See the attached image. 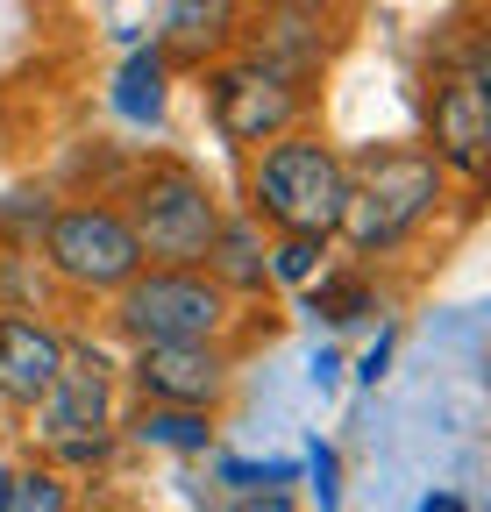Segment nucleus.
Segmentation results:
<instances>
[{"label":"nucleus","instance_id":"obj_11","mask_svg":"<svg viewBox=\"0 0 491 512\" xmlns=\"http://www.w3.org/2000/svg\"><path fill=\"white\" fill-rule=\"evenodd\" d=\"M235 50L271 64V72H285L292 86H306L328 64L335 36H328V15H271V8H257V22H242Z\"/></svg>","mask_w":491,"mask_h":512},{"label":"nucleus","instance_id":"obj_9","mask_svg":"<svg viewBox=\"0 0 491 512\" xmlns=\"http://www.w3.org/2000/svg\"><path fill=\"white\" fill-rule=\"evenodd\" d=\"M121 384H129L143 406L214 413L228 399V384H235V356H228V342H157V349H129Z\"/></svg>","mask_w":491,"mask_h":512},{"label":"nucleus","instance_id":"obj_8","mask_svg":"<svg viewBox=\"0 0 491 512\" xmlns=\"http://www.w3.org/2000/svg\"><path fill=\"white\" fill-rule=\"evenodd\" d=\"M114 392H121V363L100 342H72L65 335V363H57V384L29 406L36 413V441H79V434H114Z\"/></svg>","mask_w":491,"mask_h":512},{"label":"nucleus","instance_id":"obj_12","mask_svg":"<svg viewBox=\"0 0 491 512\" xmlns=\"http://www.w3.org/2000/svg\"><path fill=\"white\" fill-rule=\"evenodd\" d=\"M235 36H242V0H171L157 57L186 64V72H207V64H221L235 50Z\"/></svg>","mask_w":491,"mask_h":512},{"label":"nucleus","instance_id":"obj_16","mask_svg":"<svg viewBox=\"0 0 491 512\" xmlns=\"http://www.w3.org/2000/svg\"><path fill=\"white\" fill-rule=\"evenodd\" d=\"M164 79H171V64L157 50H136L129 64H121V79H114V107L129 121H157L164 114Z\"/></svg>","mask_w":491,"mask_h":512},{"label":"nucleus","instance_id":"obj_5","mask_svg":"<svg viewBox=\"0 0 491 512\" xmlns=\"http://www.w3.org/2000/svg\"><path fill=\"white\" fill-rule=\"evenodd\" d=\"M420 150L463 185H477L491 164V57H484L477 22H470L463 50L442 57L435 79H427V143Z\"/></svg>","mask_w":491,"mask_h":512},{"label":"nucleus","instance_id":"obj_22","mask_svg":"<svg viewBox=\"0 0 491 512\" xmlns=\"http://www.w3.org/2000/svg\"><path fill=\"white\" fill-rule=\"evenodd\" d=\"M257 8H271V15H335L342 0H257Z\"/></svg>","mask_w":491,"mask_h":512},{"label":"nucleus","instance_id":"obj_10","mask_svg":"<svg viewBox=\"0 0 491 512\" xmlns=\"http://www.w3.org/2000/svg\"><path fill=\"white\" fill-rule=\"evenodd\" d=\"M57 363H65V335H57L43 313L0 306V406L29 413L57 384Z\"/></svg>","mask_w":491,"mask_h":512},{"label":"nucleus","instance_id":"obj_13","mask_svg":"<svg viewBox=\"0 0 491 512\" xmlns=\"http://www.w3.org/2000/svg\"><path fill=\"white\" fill-rule=\"evenodd\" d=\"M264 228L250 221V214H221V228H214V242H207V278L242 306V299H264L271 292V264H264Z\"/></svg>","mask_w":491,"mask_h":512},{"label":"nucleus","instance_id":"obj_14","mask_svg":"<svg viewBox=\"0 0 491 512\" xmlns=\"http://www.w3.org/2000/svg\"><path fill=\"white\" fill-rule=\"evenodd\" d=\"M114 434H129L143 448H178V456H200V448H214V413H193V406H129L114 413Z\"/></svg>","mask_w":491,"mask_h":512},{"label":"nucleus","instance_id":"obj_7","mask_svg":"<svg viewBox=\"0 0 491 512\" xmlns=\"http://www.w3.org/2000/svg\"><path fill=\"white\" fill-rule=\"evenodd\" d=\"M207 114L221 128V143L257 150V143H271V136H285V128L306 121V86H292L285 72H271V64L228 50L221 64H207Z\"/></svg>","mask_w":491,"mask_h":512},{"label":"nucleus","instance_id":"obj_25","mask_svg":"<svg viewBox=\"0 0 491 512\" xmlns=\"http://www.w3.org/2000/svg\"><path fill=\"white\" fill-rule=\"evenodd\" d=\"M8 484H15V463H0V512H8Z\"/></svg>","mask_w":491,"mask_h":512},{"label":"nucleus","instance_id":"obj_15","mask_svg":"<svg viewBox=\"0 0 491 512\" xmlns=\"http://www.w3.org/2000/svg\"><path fill=\"white\" fill-rule=\"evenodd\" d=\"M306 306H314L328 328H349V320L378 313V285L363 278V271H321V278H314V292H306Z\"/></svg>","mask_w":491,"mask_h":512},{"label":"nucleus","instance_id":"obj_6","mask_svg":"<svg viewBox=\"0 0 491 512\" xmlns=\"http://www.w3.org/2000/svg\"><path fill=\"white\" fill-rule=\"evenodd\" d=\"M36 249H43V271L65 292H79V299H114L121 285L143 271V249H136V235H129V221H121L114 200L50 207Z\"/></svg>","mask_w":491,"mask_h":512},{"label":"nucleus","instance_id":"obj_4","mask_svg":"<svg viewBox=\"0 0 491 512\" xmlns=\"http://www.w3.org/2000/svg\"><path fill=\"white\" fill-rule=\"evenodd\" d=\"M114 335L129 349H157V342H228L235 328V299L193 271V264H143L129 285L114 292Z\"/></svg>","mask_w":491,"mask_h":512},{"label":"nucleus","instance_id":"obj_3","mask_svg":"<svg viewBox=\"0 0 491 512\" xmlns=\"http://www.w3.org/2000/svg\"><path fill=\"white\" fill-rule=\"evenodd\" d=\"M121 221H129L143 264H207V242L221 228V192L186 164V157H150L121 178L114 192Z\"/></svg>","mask_w":491,"mask_h":512},{"label":"nucleus","instance_id":"obj_24","mask_svg":"<svg viewBox=\"0 0 491 512\" xmlns=\"http://www.w3.org/2000/svg\"><path fill=\"white\" fill-rule=\"evenodd\" d=\"M420 512H463V498H427Z\"/></svg>","mask_w":491,"mask_h":512},{"label":"nucleus","instance_id":"obj_23","mask_svg":"<svg viewBox=\"0 0 491 512\" xmlns=\"http://www.w3.org/2000/svg\"><path fill=\"white\" fill-rule=\"evenodd\" d=\"M385 356H392V342H378L371 356H363V384H378V370H385Z\"/></svg>","mask_w":491,"mask_h":512},{"label":"nucleus","instance_id":"obj_21","mask_svg":"<svg viewBox=\"0 0 491 512\" xmlns=\"http://www.w3.org/2000/svg\"><path fill=\"white\" fill-rule=\"evenodd\" d=\"M314 491H321V512H335V456L314 448Z\"/></svg>","mask_w":491,"mask_h":512},{"label":"nucleus","instance_id":"obj_19","mask_svg":"<svg viewBox=\"0 0 491 512\" xmlns=\"http://www.w3.org/2000/svg\"><path fill=\"white\" fill-rule=\"evenodd\" d=\"M228 491H257V484H292V463H221Z\"/></svg>","mask_w":491,"mask_h":512},{"label":"nucleus","instance_id":"obj_1","mask_svg":"<svg viewBox=\"0 0 491 512\" xmlns=\"http://www.w3.org/2000/svg\"><path fill=\"white\" fill-rule=\"evenodd\" d=\"M349 207V157L314 136V128H285V136L250 150V178H242V214L271 235H321L335 242Z\"/></svg>","mask_w":491,"mask_h":512},{"label":"nucleus","instance_id":"obj_18","mask_svg":"<svg viewBox=\"0 0 491 512\" xmlns=\"http://www.w3.org/2000/svg\"><path fill=\"white\" fill-rule=\"evenodd\" d=\"M8 512H72V477H65V470H50V463L15 470V484H8Z\"/></svg>","mask_w":491,"mask_h":512},{"label":"nucleus","instance_id":"obj_2","mask_svg":"<svg viewBox=\"0 0 491 512\" xmlns=\"http://www.w3.org/2000/svg\"><path fill=\"white\" fill-rule=\"evenodd\" d=\"M449 200V171L427 157L420 143H392L349 164V207L335 242H349V256H399Z\"/></svg>","mask_w":491,"mask_h":512},{"label":"nucleus","instance_id":"obj_17","mask_svg":"<svg viewBox=\"0 0 491 512\" xmlns=\"http://www.w3.org/2000/svg\"><path fill=\"white\" fill-rule=\"evenodd\" d=\"M264 264H271V285H314L328 264V242L321 235H271Z\"/></svg>","mask_w":491,"mask_h":512},{"label":"nucleus","instance_id":"obj_20","mask_svg":"<svg viewBox=\"0 0 491 512\" xmlns=\"http://www.w3.org/2000/svg\"><path fill=\"white\" fill-rule=\"evenodd\" d=\"M228 512H299V498H292V484H257V491H235Z\"/></svg>","mask_w":491,"mask_h":512}]
</instances>
